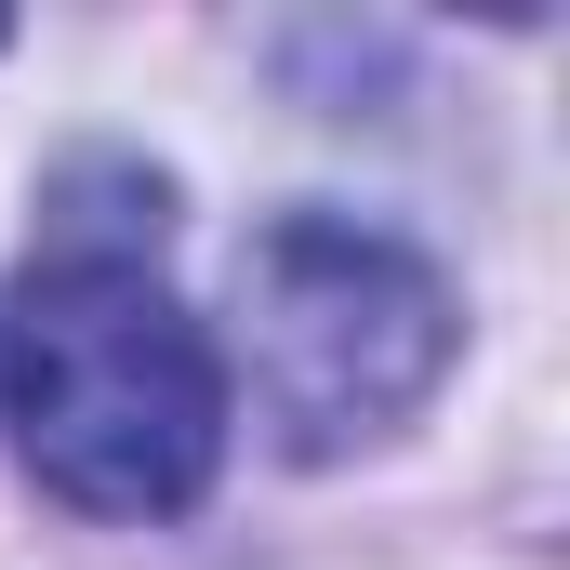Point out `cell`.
I'll return each instance as SVG.
<instances>
[{"mask_svg":"<svg viewBox=\"0 0 570 570\" xmlns=\"http://www.w3.org/2000/svg\"><path fill=\"white\" fill-rule=\"evenodd\" d=\"M0 412L53 504L186 518L226 464V358L159 279V226H53L0 305Z\"/></svg>","mask_w":570,"mask_h":570,"instance_id":"obj_1","label":"cell"},{"mask_svg":"<svg viewBox=\"0 0 570 570\" xmlns=\"http://www.w3.org/2000/svg\"><path fill=\"white\" fill-rule=\"evenodd\" d=\"M451 279L358 213H279L239 253V385L292 464L372 451L451 372Z\"/></svg>","mask_w":570,"mask_h":570,"instance_id":"obj_2","label":"cell"}]
</instances>
